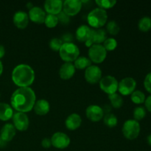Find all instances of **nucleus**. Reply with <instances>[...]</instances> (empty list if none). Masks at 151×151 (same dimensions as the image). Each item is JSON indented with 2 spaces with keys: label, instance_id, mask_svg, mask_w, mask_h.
I'll return each instance as SVG.
<instances>
[{
  "label": "nucleus",
  "instance_id": "f257e3e1",
  "mask_svg": "<svg viewBox=\"0 0 151 151\" xmlns=\"http://www.w3.org/2000/svg\"><path fill=\"white\" fill-rule=\"evenodd\" d=\"M35 100V92L29 87H20L13 93L10 99L13 109L22 113L30 111L33 109Z\"/></svg>",
  "mask_w": 151,
  "mask_h": 151
},
{
  "label": "nucleus",
  "instance_id": "f03ea898",
  "mask_svg": "<svg viewBox=\"0 0 151 151\" xmlns=\"http://www.w3.org/2000/svg\"><path fill=\"white\" fill-rule=\"evenodd\" d=\"M12 80L19 87H29L35 80V72L27 64H19L13 69Z\"/></svg>",
  "mask_w": 151,
  "mask_h": 151
},
{
  "label": "nucleus",
  "instance_id": "7ed1b4c3",
  "mask_svg": "<svg viewBox=\"0 0 151 151\" xmlns=\"http://www.w3.org/2000/svg\"><path fill=\"white\" fill-rule=\"evenodd\" d=\"M107 12L100 7L92 10L87 16V21L90 26L97 29L103 27L107 22Z\"/></svg>",
  "mask_w": 151,
  "mask_h": 151
},
{
  "label": "nucleus",
  "instance_id": "20e7f679",
  "mask_svg": "<svg viewBox=\"0 0 151 151\" xmlns=\"http://www.w3.org/2000/svg\"><path fill=\"white\" fill-rule=\"evenodd\" d=\"M59 54L62 60L72 63L79 57L80 50L74 43H63L59 50Z\"/></svg>",
  "mask_w": 151,
  "mask_h": 151
},
{
  "label": "nucleus",
  "instance_id": "39448f33",
  "mask_svg": "<svg viewBox=\"0 0 151 151\" xmlns=\"http://www.w3.org/2000/svg\"><path fill=\"white\" fill-rule=\"evenodd\" d=\"M140 125L135 119H128L125 121L122 126V134L125 138L132 140L137 138L140 133Z\"/></svg>",
  "mask_w": 151,
  "mask_h": 151
},
{
  "label": "nucleus",
  "instance_id": "423d86ee",
  "mask_svg": "<svg viewBox=\"0 0 151 151\" xmlns=\"http://www.w3.org/2000/svg\"><path fill=\"white\" fill-rule=\"evenodd\" d=\"M88 56L91 61L100 63L104 61L107 56V51L101 44H93L88 50Z\"/></svg>",
  "mask_w": 151,
  "mask_h": 151
},
{
  "label": "nucleus",
  "instance_id": "0eeeda50",
  "mask_svg": "<svg viewBox=\"0 0 151 151\" xmlns=\"http://www.w3.org/2000/svg\"><path fill=\"white\" fill-rule=\"evenodd\" d=\"M118 81L111 75H106L100 81V87L104 92L108 94L116 93L118 90Z\"/></svg>",
  "mask_w": 151,
  "mask_h": 151
},
{
  "label": "nucleus",
  "instance_id": "6e6552de",
  "mask_svg": "<svg viewBox=\"0 0 151 151\" xmlns=\"http://www.w3.org/2000/svg\"><path fill=\"white\" fill-rule=\"evenodd\" d=\"M137 87V81L131 77H127L121 80L118 83V90L122 95L131 94Z\"/></svg>",
  "mask_w": 151,
  "mask_h": 151
},
{
  "label": "nucleus",
  "instance_id": "1a4fd4ad",
  "mask_svg": "<svg viewBox=\"0 0 151 151\" xmlns=\"http://www.w3.org/2000/svg\"><path fill=\"white\" fill-rule=\"evenodd\" d=\"M52 145L58 149H64L70 144V138L67 134L63 132H56L52 136Z\"/></svg>",
  "mask_w": 151,
  "mask_h": 151
},
{
  "label": "nucleus",
  "instance_id": "9d476101",
  "mask_svg": "<svg viewBox=\"0 0 151 151\" xmlns=\"http://www.w3.org/2000/svg\"><path fill=\"white\" fill-rule=\"evenodd\" d=\"M85 78L87 82L91 84L100 82L102 78L101 69L95 65H91L86 69Z\"/></svg>",
  "mask_w": 151,
  "mask_h": 151
},
{
  "label": "nucleus",
  "instance_id": "9b49d317",
  "mask_svg": "<svg viewBox=\"0 0 151 151\" xmlns=\"http://www.w3.org/2000/svg\"><path fill=\"white\" fill-rule=\"evenodd\" d=\"M82 8V1L66 0L63 2V11L69 16L78 14Z\"/></svg>",
  "mask_w": 151,
  "mask_h": 151
},
{
  "label": "nucleus",
  "instance_id": "f8f14e48",
  "mask_svg": "<svg viewBox=\"0 0 151 151\" xmlns=\"http://www.w3.org/2000/svg\"><path fill=\"white\" fill-rule=\"evenodd\" d=\"M13 121L16 129L20 131H24L29 127V121L27 115L22 112H16L13 114Z\"/></svg>",
  "mask_w": 151,
  "mask_h": 151
},
{
  "label": "nucleus",
  "instance_id": "ddd939ff",
  "mask_svg": "<svg viewBox=\"0 0 151 151\" xmlns=\"http://www.w3.org/2000/svg\"><path fill=\"white\" fill-rule=\"evenodd\" d=\"M106 32L104 29H91V36L89 39L85 42L86 46L90 47L93 44H100V43L104 42L106 39Z\"/></svg>",
  "mask_w": 151,
  "mask_h": 151
},
{
  "label": "nucleus",
  "instance_id": "4468645a",
  "mask_svg": "<svg viewBox=\"0 0 151 151\" xmlns=\"http://www.w3.org/2000/svg\"><path fill=\"white\" fill-rule=\"evenodd\" d=\"M86 115L87 118L92 122H97L103 119L104 116L103 108L97 105H91L88 106L86 110Z\"/></svg>",
  "mask_w": 151,
  "mask_h": 151
},
{
  "label": "nucleus",
  "instance_id": "2eb2a0df",
  "mask_svg": "<svg viewBox=\"0 0 151 151\" xmlns=\"http://www.w3.org/2000/svg\"><path fill=\"white\" fill-rule=\"evenodd\" d=\"M44 9L48 14L58 15L63 10L61 0H47L44 2Z\"/></svg>",
  "mask_w": 151,
  "mask_h": 151
},
{
  "label": "nucleus",
  "instance_id": "dca6fc26",
  "mask_svg": "<svg viewBox=\"0 0 151 151\" xmlns=\"http://www.w3.org/2000/svg\"><path fill=\"white\" fill-rule=\"evenodd\" d=\"M29 19L37 24L44 23L46 18V13L41 7L34 6L29 11Z\"/></svg>",
  "mask_w": 151,
  "mask_h": 151
},
{
  "label": "nucleus",
  "instance_id": "f3484780",
  "mask_svg": "<svg viewBox=\"0 0 151 151\" xmlns=\"http://www.w3.org/2000/svg\"><path fill=\"white\" fill-rule=\"evenodd\" d=\"M13 23L19 29H24L29 24V16L24 11L19 10L13 16Z\"/></svg>",
  "mask_w": 151,
  "mask_h": 151
},
{
  "label": "nucleus",
  "instance_id": "a211bd4d",
  "mask_svg": "<svg viewBox=\"0 0 151 151\" xmlns=\"http://www.w3.org/2000/svg\"><path fill=\"white\" fill-rule=\"evenodd\" d=\"M16 128L10 123H7L3 125L0 131V136L5 142L11 141L16 135Z\"/></svg>",
  "mask_w": 151,
  "mask_h": 151
},
{
  "label": "nucleus",
  "instance_id": "6ab92c4d",
  "mask_svg": "<svg viewBox=\"0 0 151 151\" xmlns=\"http://www.w3.org/2000/svg\"><path fill=\"white\" fill-rule=\"evenodd\" d=\"M75 73V67L74 64L70 62H66L62 64L59 70L60 77L63 80H69L73 77Z\"/></svg>",
  "mask_w": 151,
  "mask_h": 151
},
{
  "label": "nucleus",
  "instance_id": "aec40b11",
  "mask_svg": "<svg viewBox=\"0 0 151 151\" xmlns=\"http://www.w3.org/2000/svg\"><path fill=\"white\" fill-rule=\"evenodd\" d=\"M82 123V119H81V116L78 114H72L69 115L66 119V127L69 130H76L77 128H79Z\"/></svg>",
  "mask_w": 151,
  "mask_h": 151
},
{
  "label": "nucleus",
  "instance_id": "412c9836",
  "mask_svg": "<svg viewBox=\"0 0 151 151\" xmlns=\"http://www.w3.org/2000/svg\"><path fill=\"white\" fill-rule=\"evenodd\" d=\"M91 29L87 25H81L76 30V38L79 41L86 42L91 36Z\"/></svg>",
  "mask_w": 151,
  "mask_h": 151
},
{
  "label": "nucleus",
  "instance_id": "4be33fe9",
  "mask_svg": "<svg viewBox=\"0 0 151 151\" xmlns=\"http://www.w3.org/2000/svg\"><path fill=\"white\" fill-rule=\"evenodd\" d=\"M33 109L37 114L42 116V115L47 114L50 111V106L47 100H44V99H41V100H38V101H35Z\"/></svg>",
  "mask_w": 151,
  "mask_h": 151
},
{
  "label": "nucleus",
  "instance_id": "5701e85b",
  "mask_svg": "<svg viewBox=\"0 0 151 151\" xmlns=\"http://www.w3.org/2000/svg\"><path fill=\"white\" fill-rule=\"evenodd\" d=\"M13 111L11 106L7 103H0V119L7 121L13 117Z\"/></svg>",
  "mask_w": 151,
  "mask_h": 151
},
{
  "label": "nucleus",
  "instance_id": "b1692460",
  "mask_svg": "<svg viewBox=\"0 0 151 151\" xmlns=\"http://www.w3.org/2000/svg\"><path fill=\"white\" fill-rule=\"evenodd\" d=\"M91 65V61L89 58L85 57V56H81L78 57L76 60H75L74 66L75 68L78 69H86L88 66Z\"/></svg>",
  "mask_w": 151,
  "mask_h": 151
},
{
  "label": "nucleus",
  "instance_id": "393cba45",
  "mask_svg": "<svg viewBox=\"0 0 151 151\" xmlns=\"http://www.w3.org/2000/svg\"><path fill=\"white\" fill-rule=\"evenodd\" d=\"M138 27L142 32H148L151 29V19L149 16H144L139 20Z\"/></svg>",
  "mask_w": 151,
  "mask_h": 151
},
{
  "label": "nucleus",
  "instance_id": "a878e982",
  "mask_svg": "<svg viewBox=\"0 0 151 151\" xmlns=\"http://www.w3.org/2000/svg\"><path fill=\"white\" fill-rule=\"evenodd\" d=\"M109 99L111 102V104L114 108L119 109L123 104V99L119 94L114 93V94H109Z\"/></svg>",
  "mask_w": 151,
  "mask_h": 151
},
{
  "label": "nucleus",
  "instance_id": "bb28decb",
  "mask_svg": "<svg viewBox=\"0 0 151 151\" xmlns=\"http://www.w3.org/2000/svg\"><path fill=\"white\" fill-rule=\"evenodd\" d=\"M103 122L106 125L110 127V128H113L117 125L118 119L114 114L108 113L103 116Z\"/></svg>",
  "mask_w": 151,
  "mask_h": 151
},
{
  "label": "nucleus",
  "instance_id": "cd10ccee",
  "mask_svg": "<svg viewBox=\"0 0 151 151\" xmlns=\"http://www.w3.org/2000/svg\"><path fill=\"white\" fill-rule=\"evenodd\" d=\"M131 100L135 104H142L145 101V95L142 91L139 90H136L131 94Z\"/></svg>",
  "mask_w": 151,
  "mask_h": 151
},
{
  "label": "nucleus",
  "instance_id": "c85d7f7f",
  "mask_svg": "<svg viewBox=\"0 0 151 151\" xmlns=\"http://www.w3.org/2000/svg\"><path fill=\"white\" fill-rule=\"evenodd\" d=\"M44 23H45L46 26L47 27H55L58 24V19L57 16L52 14H47L46 16Z\"/></svg>",
  "mask_w": 151,
  "mask_h": 151
},
{
  "label": "nucleus",
  "instance_id": "c756f323",
  "mask_svg": "<svg viewBox=\"0 0 151 151\" xmlns=\"http://www.w3.org/2000/svg\"><path fill=\"white\" fill-rule=\"evenodd\" d=\"M106 29H107L108 32H109V34L115 35H116V34H118V32H119L120 28H119V24H118L115 21L112 20L108 22L107 26H106Z\"/></svg>",
  "mask_w": 151,
  "mask_h": 151
},
{
  "label": "nucleus",
  "instance_id": "7c9ffc66",
  "mask_svg": "<svg viewBox=\"0 0 151 151\" xmlns=\"http://www.w3.org/2000/svg\"><path fill=\"white\" fill-rule=\"evenodd\" d=\"M146 116V110L142 106H138L136 107L134 110V119L137 121L142 120L144 119Z\"/></svg>",
  "mask_w": 151,
  "mask_h": 151
},
{
  "label": "nucleus",
  "instance_id": "2f4dec72",
  "mask_svg": "<svg viewBox=\"0 0 151 151\" xmlns=\"http://www.w3.org/2000/svg\"><path fill=\"white\" fill-rule=\"evenodd\" d=\"M103 47H105L106 51H112L117 47V41L114 38H108L103 42Z\"/></svg>",
  "mask_w": 151,
  "mask_h": 151
},
{
  "label": "nucleus",
  "instance_id": "473e14b6",
  "mask_svg": "<svg viewBox=\"0 0 151 151\" xmlns=\"http://www.w3.org/2000/svg\"><path fill=\"white\" fill-rule=\"evenodd\" d=\"M96 4L102 9H108L113 7L116 4L115 0H97Z\"/></svg>",
  "mask_w": 151,
  "mask_h": 151
},
{
  "label": "nucleus",
  "instance_id": "72a5a7b5",
  "mask_svg": "<svg viewBox=\"0 0 151 151\" xmlns=\"http://www.w3.org/2000/svg\"><path fill=\"white\" fill-rule=\"evenodd\" d=\"M63 42L60 38H53L50 41V47L54 51H59L63 45Z\"/></svg>",
  "mask_w": 151,
  "mask_h": 151
},
{
  "label": "nucleus",
  "instance_id": "f704fd0d",
  "mask_svg": "<svg viewBox=\"0 0 151 151\" xmlns=\"http://www.w3.org/2000/svg\"><path fill=\"white\" fill-rule=\"evenodd\" d=\"M57 17L58 19V22H60L63 24H67L70 22L69 16L67 14H66L63 10L57 15Z\"/></svg>",
  "mask_w": 151,
  "mask_h": 151
},
{
  "label": "nucleus",
  "instance_id": "c9c22d12",
  "mask_svg": "<svg viewBox=\"0 0 151 151\" xmlns=\"http://www.w3.org/2000/svg\"><path fill=\"white\" fill-rule=\"evenodd\" d=\"M144 86L145 89L151 94V72L146 75L144 81Z\"/></svg>",
  "mask_w": 151,
  "mask_h": 151
},
{
  "label": "nucleus",
  "instance_id": "e433bc0d",
  "mask_svg": "<svg viewBox=\"0 0 151 151\" xmlns=\"http://www.w3.org/2000/svg\"><path fill=\"white\" fill-rule=\"evenodd\" d=\"M60 39L63 41V43H72V41H73V35L71 33H65L62 35L61 38Z\"/></svg>",
  "mask_w": 151,
  "mask_h": 151
},
{
  "label": "nucleus",
  "instance_id": "4c0bfd02",
  "mask_svg": "<svg viewBox=\"0 0 151 151\" xmlns=\"http://www.w3.org/2000/svg\"><path fill=\"white\" fill-rule=\"evenodd\" d=\"M41 145H42L43 147H44V148H49V147H50L52 145L51 139L49 138L43 139V140L41 141Z\"/></svg>",
  "mask_w": 151,
  "mask_h": 151
},
{
  "label": "nucleus",
  "instance_id": "58836bf2",
  "mask_svg": "<svg viewBox=\"0 0 151 151\" xmlns=\"http://www.w3.org/2000/svg\"><path fill=\"white\" fill-rule=\"evenodd\" d=\"M145 108L147 109V110L148 111L151 112V95L147 97L145 99Z\"/></svg>",
  "mask_w": 151,
  "mask_h": 151
},
{
  "label": "nucleus",
  "instance_id": "ea45409f",
  "mask_svg": "<svg viewBox=\"0 0 151 151\" xmlns=\"http://www.w3.org/2000/svg\"><path fill=\"white\" fill-rule=\"evenodd\" d=\"M103 110L104 113L105 112H106V114L110 113L111 110V106H109V105H106V106H104V107H103Z\"/></svg>",
  "mask_w": 151,
  "mask_h": 151
},
{
  "label": "nucleus",
  "instance_id": "a19ab883",
  "mask_svg": "<svg viewBox=\"0 0 151 151\" xmlns=\"http://www.w3.org/2000/svg\"><path fill=\"white\" fill-rule=\"evenodd\" d=\"M5 54V50H4V47L2 45L0 44V58L3 57Z\"/></svg>",
  "mask_w": 151,
  "mask_h": 151
},
{
  "label": "nucleus",
  "instance_id": "79ce46f5",
  "mask_svg": "<svg viewBox=\"0 0 151 151\" xmlns=\"http://www.w3.org/2000/svg\"><path fill=\"white\" fill-rule=\"evenodd\" d=\"M6 144H7V142H5L1 139V136H0V147H4V146L6 145Z\"/></svg>",
  "mask_w": 151,
  "mask_h": 151
},
{
  "label": "nucleus",
  "instance_id": "37998d69",
  "mask_svg": "<svg viewBox=\"0 0 151 151\" xmlns=\"http://www.w3.org/2000/svg\"><path fill=\"white\" fill-rule=\"evenodd\" d=\"M2 72H3V65H2V63H1V61L0 60V76H1V75L2 74Z\"/></svg>",
  "mask_w": 151,
  "mask_h": 151
},
{
  "label": "nucleus",
  "instance_id": "c03bdc74",
  "mask_svg": "<svg viewBox=\"0 0 151 151\" xmlns=\"http://www.w3.org/2000/svg\"><path fill=\"white\" fill-rule=\"evenodd\" d=\"M147 143H148V144L151 146V134H150V135L147 137Z\"/></svg>",
  "mask_w": 151,
  "mask_h": 151
},
{
  "label": "nucleus",
  "instance_id": "a18cd8bd",
  "mask_svg": "<svg viewBox=\"0 0 151 151\" xmlns=\"http://www.w3.org/2000/svg\"><path fill=\"white\" fill-rule=\"evenodd\" d=\"M34 7V6L32 5V3L29 2V3H27V8H28V7H29V10H30L31 8H32V7Z\"/></svg>",
  "mask_w": 151,
  "mask_h": 151
}]
</instances>
